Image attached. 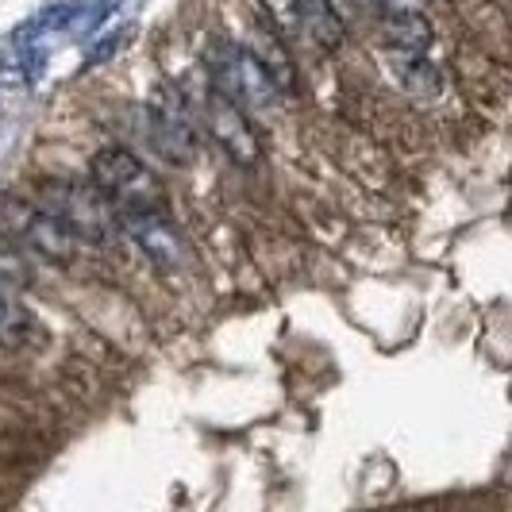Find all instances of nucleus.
I'll list each match as a JSON object with an SVG mask.
<instances>
[{
  "label": "nucleus",
  "mask_w": 512,
  "mask_h": 512,
  "mask_svg": "<svg viewBox=\"0 0 512 512\" xmlns=\"http://www.w3.org/2000/svg\"><path fill=\"white\" fill-rule=\"evenodd\" d=\"M205 120H208V128H212V139H216L239 166H255L258 158H262L258 135L251 131L247 116H243V104H235L231 97H224L220 89H208Z\"/></svg>",
  "instance_id": "39448f33"
},
{
  "label": "nucleus",
  "mask_w": 512,
  "mask_h": 512,
  "mask_svg": "<svg viewBox=\"0 0 512 512\" xmlns=\"http://www.w3.org/2000/svg\"><path fill=\"white\" fill-rule=\"evenodd\" d=\"M31 285V262H27V251L0 231V293H24Z\"/></svg>",
  "instance_id": "ddd939ff"
},
{
  "label": "nucleus",
  "mask_w": 512,
  "mask_h": 512,
  "mask_svg": "<svg viewBox=\"0 0 512 512\" xmlns=\"http://www.w3.org/2000/svg\"><path fill=\"white\" fill-rule=\"evenodd\" d=\"M262 12H266V24L285 39L305 31L301 27V0H262Z\"/></svg>",
  "instance_id": "4468645a"
},
{
  "label": "nucleus",
  "mask_w": 512,
  "mask_h": 512,
  "mask_svg": "<svg viewBox=\"0 0 512 512\" xmlns=\"http://www.w3.org/2000/svg\"><path fill=\"white\" fill-rule=\"evenodd\" d=\"M301 27L324 51L343 47V39H347V24H343V12L335 8V0H301Z\"/></svg>",
  "instance_id": "6e6552de"
},
{
  "label": "nucleus",
  "mask_w": 512,
  "mask_h": 512,
  "mask_svg": "<svg viewBox=\"0 0 512 512\" xmlns=\"http://www.w3.org/2000/svg\"><path fill=\"white\" fill-rule=\"evenodd\" d=\"M382 31L393 51H424L432 43V27L416 8H397V12H382Z\"/></svg>",
  "instance_id": "1a4fd4ad"
},
{
  "label": "nucleus",
  "mask_w": 512,
  "mask_h": 512,
  "mask_svg": "<svg viewBox=\"0 0 512 512\" xmlns=\"http://www.w3.org/2000/svg\"><path fill=\"white\" fill-rule=\"evenodd\" d=\"M89 181L116 205V212H139V208H166V193L154 174L128 151V147H104L89 162Z\"/></svg>",
  "instance_id": "f257e3e1"
},
{
  "label": "nucleus",
  "mask_w": 512,
  "mask_h": 512,
  "mask_svg": "<svg viewBox=\"0 0 512 512\" xmlns=\"http://www.w3.org/2000/svg\"><path fill=\"white\" fill-rule=\"evenodd\" d=\"M0 343L4 347H31V343H39V320L24 305H16L12 293H0Z\"/></svg>",
  "instance_id": "f8f14e48"
},
{
  "label": "nucleus",
  "mask_w": 512,
  "mask_h": 512,
  "mask_svg": "<svg viewBox=\"0 0 512 512\" xmlns=\"http://www.w3.org/2000/svg\"><path fill=\"white\" fill-rule=\"evenodd\" d=\"M147 120V139L154 143V151L162 154L166 162L174 166H185L193 162V151H197V131L185 120V108H162V104H151L143 112Z\"/></svg>",
  "instance_id": "0eeeda50"
},
{
  "label": "nucleus",
  "mask_w": 512,
  "mask_h": 512,
  "mask_svg": "<svg viewBox=\"0 0 512 512\" xmlns=\"http://www.w3.org/2000/svg\"><path fill=\"white\" fill-rule=\"evenodd\" d=\"M370 4H378L382 12H397V8H416L420 0H370Z\"/></svg>",
  "instance_id": "dca6fc26"
},
{
  "label": "nucleus",
  "mask_w": 512,
  "mask_h": 512,
  "mask_svg": "<svg viewBox=\"0 0 512 512\" xmlns=\"http://www.w3.org/2000/svg\"><path fill=\"white\" fill-rule=\"evenodd\" d=\"M208 74H212V89H220L224 97L251 108V112L270 108V101L282 93L274 85V77L266 74V66L255 58V51L239 47L231 39H212L208 43Z\"/></svg>",
  "instance_id": "f03ea898"
},
{
  "label": "nucleus",
  "mask_w": 512,
  "mask_h": 512,
  "mask_svg": "<svg viewBox=\"0 0 512 512\" xmlns=\"http://www.w3.org/2000/svg\"><path fill=\"white\" fill-rule=\"evenodd\" d=\"M0 231L12 235L24 251L47 258V262H58V266L77 258V239L81 235L51 208L27 205V201H4L0 205Z\"/></svg>",
  "instance_id": "7ed1b4c3"
},
{
  "label": "nucleus",
  "mask_w": 512,
  "mask_h": 512,
  "mask_svg": "<svg viewBox=\"0 0 512 512\" xmlns=\"http://www.w3.org/2000/svg\"><path fill=\"white\" fill-rule=\"evenodd\" d=\"M393 74H397V81H401L409 93H416V97H436L439 93V74H436V66L424 58V51H397Z\"/></svg>",
  "instance_id": "9b49d317"
},
{
  "label": "nucleus",
  "mask_w": 512,
  "mask_h": 512,
  "mask_svg": "<svg viewBox=\"0 0 512 512\" xmlns=\"http://www.w3.org/2000/svg\"><path fill=\"white\" fill-rule=\"evenodd\" d=\"M120 224L128 235L143 247V255L151 258L158 270H178L181 266V235L170 224L166 208H139V212H124Z\"/></svg>",
  "instance_id": "423d86ee"
},
{
  "label": "nucleus",
  "mask_w": 512,
  "mask_h": 512,
  "mask_svg": "<svg viewBox=\"0 0 512 512\" xmlns=\"http://www.w3.org/2000/svg\"><path fill=\"white\" fill-rule=\"evenodd\" d=\"M251 51H255V58L266 66V74L274 77V85H278L282 93H293V89H297V70H293V62H289V54H285L282 39H278V31H274V27L255 31Z\"/></svg>",
  "instance_id": "9d476101"
},
{
  "label": "nucleus",
  "mask_w": 512,
  "mask_h": 512,
  "mask_svg": "<svg viewBox=\"0 0 512 512\" xmlns=\"http://www.w3.org/2000/svg\"><path fill=\"white\" fill-rule=\"evenodd\" d=\"M120 43H124L120 35H112V39H104L101 47H97V54H89V66H97V62H104L108 54H112V51H116V47H120Z\"/></svg>",
  "instance_id": "2eb2a0df"
},
{
  "label": "nucleus",
  "mask_w": 512,
  "mask_h": 512,
  "mask_svg": "<svg viewBox=\"0 0 512 512\" xmlns=\"http://www.w3.org/2000/svg\"><path fill=\"white\" fill-rule=\"evenodd\" d=\"M51 212H58L81 239H104L112 224H120V212L116 205L104 197L101 189L89 181V185H51Z\"/></svg>",
  "instance_id": "20e7f679"
}]
</instances>
